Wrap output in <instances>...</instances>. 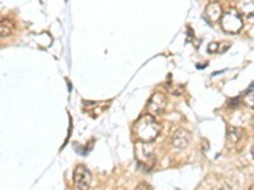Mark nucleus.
Returning a JSON list of instances; mask_svg holds the SVG:
<instances>
[{"label": "nucleus", "instance_id": "nucleus-1", "mask_svg": "<svg viewBox=\"0 0 254 190\" xmlns=\"http://www.w3.org/2000/svg\"><path fill=\"white\" fill-rule=\"evenodd\" d=\"M133 130H135V135L140 141H142L144 143H149L159 136L160 126L154 118V115L145 114L137 119Z\"/></svg>", "mask_w": 254, "mask_h": 190}, {"label": "nucleus", "instance_id": "nucleus-2", "mask_svg": "<svg viewBox=\"0 0 254 190\" xmlns=\"http://www.w3.org/2000/svg\"><path fill=\"white\" fill-rule=\"evenodd\" d=\"M220 25L221 28H222L225 32L235 34L239 33L240 30H242L244 22H243V17L239 13V10L234 9V8H230L226 12L222 13V17H221L220 19Z\"/></svg>", "mask_w": 254, "mask_h": 190}, {"label": "nucleus", "instance_id": "nucleus-3", "mask_svg": "<svg viewBox=\"0 0 254 190\" xmlns=\"http://www.w3.org/2000/svg\"><path fill=\"white\" fill-rule=\"evenodd\" d=\"M92 181V174L84 165H78L74 170V184L78 190H88Z\"/></svg>", "mask_w": 254, "mask_h": 190}, {"label": "nucleus", "instance_id": "nucleus-4", "mask_svg": "<svg viewBox=\"0 0 254 190\" xmlns=\"http://www.w3.org/2000/svg\"><path fill=\"white\" fill-rule=\"evenodd\" d=\"M136 160L140 166H145L146 169H150L154 165V152L153 148L149 147L146 143H140L136 146Z\"/></svg>", "mask_w": 254, "mask_h": 190}, {"label": "nucleus", "instance_id": "nucleus-5", "mask_svg": "<svg viewBox=\"0 0 254 190\" xmlns=\"http://www.w3.org/2000/svg\"><path fill=\"white\" fill-rule=\"evenodd\" d=\"M166 106V98L161 93H155L148 103V110L150 114H159Z\"/></svg>", "mask_w": 254, "mask_h": 190}, {"label": "nucleus", "instance_id": "nucleus-6", "mask_svg": "<svg viewBox=\"0 0 254 190\" xmlns=\"http://www.w3.org/2000/svg\"><path fill=\"white\" fill-rule=\"evenodd\" d=\"M190 135L188 131L186 130H177L173 135L172 143L174 147L177 148H185L190 145Z\"/></svg>", "mask_w": 254, "mask_h": 190}, {"label": "nucleus", "instance_id": "nucleus-7", "mask_svg": "<svg viewBox=\"0 0 254 190\" xmlns=\"http://www.w3.org/2000/svg\"><path fill=\"white\" fill-rule=\"evenodd\" d=\"M206 15H207L209 21L211 22H218L219 19H221L222 12H221L220 4L216 3V1L210 3L209 5H207V8H206Z\"/></svg>", "mask_w": 254, "mask_h": 190}, {"label": "nucleus", "instance_id": "nucleus-8", "mask_svg": "<svg viewBox=\"0 0 254 190\" xmlns=\"http://www.w3.org/2000/svg\"><path fill=\"white\" fill-rule=\"evenodd\" d=\"M239 13L247 19H252L254 15V1H243L239 4Z\"/></svg>", "mask_w": 254, "mask_h": 190}, {"label": "nucleus", "instance_id": "nucleus-9", "mask_svg": "<svg viewBox=\"0 0 254 190\" xmlns=\"http://www.w3.org/2000/svg\"><path fill=\"white\" fill-rule=\"evenodd\" d=\"M242 132L243 131L240 130V128H234V127L227 128V133H226L227 142H230L231 145L238 143V142L240 141V138H242Z\"/></svg>", "mask_w": 254, "mask_h": 190}, {"label": "nucleus", "instance_id": "nucleus-10", "mask_svg": "<svg viewBox=\"0 0 254 190\" xmlns=\"http://www.w3.org/2000/svg\"><path fill=\"white\" fill-rule=\"evenodd\" d=\"M230 47V43L226 41H222V42H211L207 47L211 54H224L227 49Z\"/></svg>", "mask_w": 254, "mask_h": 190}, {"label": "nucleus", "instance_id": "nucleus-11", "mask_svg": "<svg viewBox=\"0 0 254 190\" xmlns=\"http://www.w3.org/2000/svg\"><path fill=\"white\" fill-rule=\"evenodd\" d=\"M1 37H5V36H9L12 33L13 30V26L9 21H6V19H3L1 21Z\"/></svg>", "mask_w": 254, "mask_h": 190}, {"label": "nucleus", "instance_id": "nucleus-12", "mask_svg": "<svg viewBox=\"0 0 254 190\" xmlns=\"http://www.w3.org/2000/svg\"><path fill=\"white\" fill-rule=\"evenodd\" d=\"M245 103H247L248 107L254 108V91H248L247 93V95H245Z\"/></svg>", "mask_w": 254, "mask_h": 190}, {"label": "nucleus", "instance_id": "nucleus-13", "mask_svg": "<svg viewBox=\"0 0 254 190\" xmlns=\"http://www.w3.org/2000/svg\"><path fill=\"white\" fill-rule=\"evenodd\" d=\"M136 190H150V189H149V188L148 187H146V185L145 184H141V185H140V187L139 188H137V189Z\"/></svg>", "mask_w": 254, "mask_h": 190}, {"label": "nucleus", "instance_id": "nucleus-14", "mask_svg": "<svg viewBox=\"0 0 254 190\" xmlns=\"http://www.w3.org/2000/svg\"><path fill=\"white\" fill-rule=\"evenodd\" d=\"M252 156H253V159H254V145H253V147H252Z\"/></svg>", "mask_w": 254, "mask_h": 190}, {"label": "nucleus", "instance_id": "nucleus-15", "mask_svg": "<svg viewBox=\"0 0 254 190\" xmlns=\"http://www.w3.org/2000/svg\"><path fill=\"white\" fill-rule=\"evenodd\" d=\"M249 190H254V185H253V187H252V188H251V189H249Z\"/></svg>", "mask_w": 254, "mask_h": 190}]
</instances>
